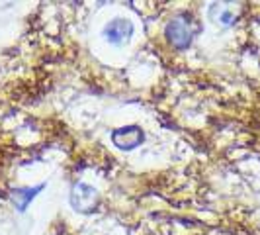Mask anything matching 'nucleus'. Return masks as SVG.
Segmentation results:
<instances>
[{"label":"nucleus","mask_w":260,"mask_h":235,"mask_svg":"<svg viewBox=\"0 0 260 235\" xmlns=\"http://www.w3.org/2000/svg\"><path fill=\"white\" fill-rule=\"evenodd\" d=\"M133 32H135V27H133V24H131L129 20H125V18H114V20H110L104 26L102 36H104V39L108 43H112L116 47H121V45L129 43V39L133 38Z\"/></svg>","instance_id":"7ed1b4c3"},{"label":"nucleus","mask_w":260,"mask_h":235,"mask_svg":"<svg viewBox=\"0 0 260 235\" xmlns=\"http://www.w3.org/2000/svg\"><path fill=\"white\" fill-rule=\"evenodd\" d=\"M196 27L192 24V18L188 14H178L167 24L165 36L169 39V43L176 49H186L192 45Z\"/></svg>","instance_id":"f257e3e1"},{"label":"nucleus","mask_w":260,"mask_h":235,"mask_svg":"<svg viewBox=\"0 0 260 235\" xmlns=\"http://www.w3.org/2000/svg\"><path fill=\"white\" fill-rule=\"evenodd\" d=\"M43 190V184L34 186V188H14L12 190V202L18 208V212H24L27 208V204L34 200V196L39 194Z\"/></svg>","instance_id":"39448f33"},{"label":"nucleus","mask_w":260,"mask_h":235,"mask_svg":"<svg viewBox=\"0 0 260 235\" xmlns=\"http://www.w3.org/2000/svg\"><path fill=\"white\" fill-rule=\"evenodd\" d=\"M112 141L121 151H133L145 141V133L139 126H123L112 133Z\"/></svg>","instance_id":"20e7f679"},{"label":"nucleus","mask_w":260,"mask_h":235,"mask_svg":"<svg viewBox=\"0 0 260 235\" xmlns=\"http://www.w3.org/2000/svg\"><path fill=\"white\" fill-rule=\"evenodd\" d=\"M100 202L98 190L86 183H77L71 190V206L80 214H88L92 210H96Z\"/></svg>","instance_id":"f03ea898"}]
</instances>
